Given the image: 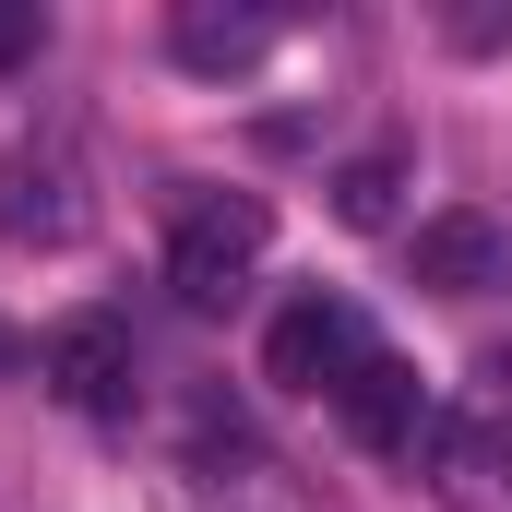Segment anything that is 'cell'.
Masks as SVG:
<instances>
[{"mask_svg": "<svg viewBox=\"0 0 512 512\" xmlns=\"http://www.w3.org/2000/svg\"><path fill=\"white\" fill-rule=\"evenodd\" d=\"M417 477L441 512H501L512 501V405L477 393V405H429L417 429Z\"/></svg>", "mask_w": 512, "mask_h": 512, "instance_id": "obj_1", "label": "cell"}, {"mask_svg": "<svg viewBox=\"0 0 512 512\" xmlns=\"http://www.w3.org/2000/svg\"><path fill=\"white\" fill-rule=\"evenodd\" d=\"M262 239H274V203H262V191H203V203H179V239H167V286H179L191 310H227V298L251 286Z\"/></svg>", "mask_w": 512, "mask_h": 512, "instance_id": "obj_2", "label": "cell"}, {"mask_svg": "<svg viewBox=\"0 0 512 512\" xmlns=\"http://www.w3.org/2000/svg\"><path fill=\"white\" fill-rule=\"evenodd\" d=\"M96 227V191L72 167V143H12L0 155V251H72Z\"/></svg>", "mask_w": 512, "mask_h": 512, "instance_id": "obj_3", "label": "cell"}, {"mask_svg": "<svg viewBox=\"0 0 512 512\" xmlns=\"http://www.w3.org/2000/svg\"><path fill=\"white\" fill-rule=\"evenodd\" d=\"M36 382L60 393L72 417H96V429H120L131 405H143V358H131V334L108 310H72L48 346H36Z\"/></svg>", "mask_w": 512, "mask_h": 512, "instance_id": "obj_4", "label": "cell"}, {"mask_svg": "<svg viewBox=\"0 0 512 512\" xmlns=\"http://www.w3.org/2000/svg\"><path fill=\"white\" fill-rule=\"evenodd\" d=\"M358 358H370V322H358V298H334V286L286 298L274 334H262V382H286V393H346Z\"/></svg>", "mask_w": 512, "mask_h": 512, "instance_id": "obj_5", "label": "cell"}, {"mask_svg": "<svg viewBox=\"0 0 512 512\" xmlns=\"http://www.w3.org/2000/svg\"><path fill=\"white\" fill-rule=\"evenodd\" d=\"M274 36H286V12H262V0H179L167 12V60L179 72H251Z\"/></svg>", "mask_w": 512, "mask_h": 512, "instance_id": "obj_6", "label": "cell"}, {"mask_svg": "<svg viewBox=\"0 0 512 512\" xmlns=\"http://www.w3.org/2000/svg\"><path fill=\"white\" fill-rule=\"evenodd\" d=\"M334 405H346V429H358L370 453H417V429H429V382H417L393 346H370V358L346 370V393H334Z\"/></svg>", "mask_w": 512, "mask_h": 512, "instance_id": "obj_7", "label": "cell"}, {"mask_svg": "<svg viewBox=\"0 0 512 512\" xmlns=\"http://www.w3.org/2000/svg\"><path fill=\"white\" fill-rule=\"evenodd\" d=\"M512 274V239L489 215H429L417 227V286H441V298H489Z\"/></svg>", "mask_w": 512, "mask_h": 512, "instance_id": "obj_8", "label": "cell"}, {"mask_svg": "<svg viewBox=\"0 0 512 512\" xmlns=\"http://www.w3.org/2000/svg\"><path fill=\"white\" fill-rule=\"evenodd\" d=\"M393 191H405V143H370V155L334 167V215H346V227H382Z\"/></svg>", "mask_w": 512, "mask_h": 512, "instance_id": "obj_9", "label": "cell"}, {"mask_svg": "<svg viewBox=\"0 0 512 512\" xmlns=\"http://www.w3.org/2000/svg\"><path fill=\"white\" fill-rule=\"evenodd\" d=\"M441 36H453L465 60H489V48H512V0H465V12H441Z\"/></svg>", "mask_w": 512, "mask_h": 512, "instance_id": "obj_10", "label": "cell"}, {"mask_svg": "<svg viewBox=\"0 0 512 512\" xmlns=\"http://www.w3.org/2000/svg\"><path fill=\"white\" fill-rule=\"evenodd\" d=\"M36 48H48V12L36 0H0V72H24Z\"/></svg>", "mask_w": 512, "mask_h": 512, "instance_id": "obj_11", "label": "cell"}, {"mask_svg": "<svg viewBox=\"0 0 512 512\" xmlns=\"http://www.w3.org/2000/svg\"><path fill=\"white\" fill-rule=\"evenodd\" d=\"M12 370H36V346H24V334L0 322V382H12Z\"/></svg>", "mask_w": 512, "mask_h": 512, "instance_id": "obj_12", "label": "cell"}]
</instances>
